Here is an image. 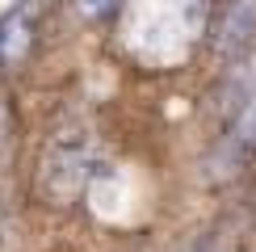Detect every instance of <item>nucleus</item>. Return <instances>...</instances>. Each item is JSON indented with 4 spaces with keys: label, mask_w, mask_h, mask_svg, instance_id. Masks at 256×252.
Returning <instances> with one entry per match:
<instances>
[{
    "label": "nucleus",
    "mask_w": 256,
    "mask_h": 252,
    "mask_svg": "<svg viewBox=\"0 0 256 252\" xmlns=\"http://www.w3.org/2000/svg\"><path fill=\"white\" fill-rule=\"evenodd\" d=\"M256 46V0H231L222 8V21L214 30V55L240 59Z\"/></svg>",
    "instance_id": "1"
},
{
    "label": "nucleus",
    "mask_w": 256,
    "mask_h": 252,
    "mask_svg": "<svg viewBox=\"0 0 256 252\" xmlns=\"http://www.w3.org/2000/svg\"><path fill=\"white\" fill-rule=\"evenodd\" d=\"M76 8H80L84 17H105V13L118 8V0H76Z\"/></svg>",
    "instance_id": "2"
}]
</instances>
